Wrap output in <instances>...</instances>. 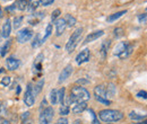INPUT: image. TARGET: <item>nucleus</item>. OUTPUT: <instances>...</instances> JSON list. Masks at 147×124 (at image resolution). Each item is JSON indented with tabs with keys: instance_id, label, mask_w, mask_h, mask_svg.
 Returning a JSON list of instances; mask_svg holds the SVG:
<instances>
[{
	"instance_id": "nucleus-19",
	"label": "nucleus",
	"mask_w": 147,
	"mask_h": 124,
	"mask_svg": "<svg viewBox=\"0 0 147 124\" xmlns=\"http://www.w3.org/2000/svg\"><path fill=\"white\" fill-rule=\"evenodd\" d=\"M129 117L132 121H144L146 119V114H142V113H137V112H130Z\"/></svg>"
},
{
	"instance_id": "nucleus-41",
	"label": "nucleus",
	"mask_w": 147,
	"mask_h": 124,
	"mask_svg": "<svg viewBox=\"0 0 147 124\" xmlns=\"http://www.w3.org/2000/svg\"><path fill=\"white\" fill-rule=\"evenodd\" d=\"M55 2V0H41V3L43 5V6H50L51 3H53Z\"/></svg>"
},
{
	"instance_id": "nucleus-24",
	"label": "nucleus",
	"mask_w": 147,
	"mask_h": 124,
	"mask_svg": "<svg viewBox=\"0 0 147 124\" xmlns=\"http://www.w3.org/2000/svg\"><path fill=\"white\" fill-rule=\"evenodd\" d=\"M27 3H28V0H17L15 6H16V9H18L20 11L25 10L27 8Z\"/></svg>"
},
{
	"instance_id": "nucleus-1",
	"label": "nucleus",
	"mask_w": 147,
	"mask_h": 124,
	"mask_svg": "<svg viewBox=\"0 0 147 124\" xmlns=\"http://www.w3.org/2000/svg\"><path fill=\"white\" fill-rule=\"evenodd\" d=\"M91 98V94L86 88L82 87V86H76L73 87L70 90V95L68 98V103L74 104V103H86L87 101H90Z\"/></svg>"
},
{
	"instance_id": "nucleus-29",
	"label": "nucleus",
	"mask_w": 147,
	"mask_h": 124,
	"mask_svg": "<svg viewBox=\"0 0 147 124\" xmlns=\"http://www.w3.org/2000/svg\"><path fill=\"white\" fill-rule=\"evenodd\" d=\"M50 102L52 105H55L58 103V90L52 89L51 92H50Z\"/></svg>"
},
{
	"instance_id": "nucleus-40",
	"label": "nucleus",
	"mask_w": 147,
	"mask_h": 124,
	"mask_svg": "<svg viewBox=\"0 0 147 124\" xmlns=\"http://www.w3.org/2000/svg\"><path fill=\"white\" fill-rule=\"evenodd\" d=\"M69 122H68V120L66 119V117H60L58 121H57V123L55 124H68Z\"/></svg>"
},
{
	"instance_id": "nucleus-20",
	"label": "nucleus",
	"mask_w": 147,
	"mask_h": 124,
	"mask_svg": "<svg viewBox=\"0 0 147 124\" xmlns=\"http://www.w3.org/2000/svg\"><path fill=\"white\" fill-rule=\"evenodd\" d=\"M10 46H11V40L6 41V42L2 44V46L0 48V55H1V56H5L6 54L8 53V51L10 50Z\"/></svg>"
},
{
	"instance_id": "nucleus-11",
	"label": "nucleus",
	"mask_w": 147,
	"mask_h": 124,
	"mask_svg": "<svg viewBox=\"0 0 147 124\" xmlns=\"http://www.w3.org/2000/svg\"><path fill=\"white\" fill-rule=\"evenodd\" d=\"M11 28H13V26H11V20L8 18V19H6V20H5V23H3V25H2L1 36H2V37H5V38L9 37L10 33H11Z\"/></svg>"
},
{
	"instance_id": "nucleus-30",
	"label": "nucleus",
	"mask_w": 147,
	"mask_h": 124,
	"mask_svg": "<svg viewBox=\"0 0 147 124\" xmlns=\"http://www.w3.org/2000/svg\"><path fill=\"white\" fill-rule=\"evenodd\" d=\"M65 91L66 89L63 88H60V90L58 91V102L61 104V105H65Z\"/></svg>"
},
{
	"instance_id": "nucleus-45",
	"label": "nucleus",
	"mask_w": 147,
	"mask_h": 124,
	"mask_svg": "<svg viewBox=\"0 0 147 124\" xmlns=\"http://www.w3.org/2000/svg\"><path fill=\"white\" fill-rule=\"evenodd\" d=\"M136 124H147V120H145V121H139V123H136Z\"/></svg>"
},
{
	"instance_id": "nucleus-6",
	"label": "nucleus",
	"mask_w": 147,
	"mask_h": 124,
	"mask_svg": "<svg viewBox=\"0 0 147 124\" xmlns=\"http://www.w3.org/2000/svg\"><path fill=\"white\" fill-rule=\"evenodd\" d=\"M24 103L25 105L28 107H32L35 103V95H34V90H33V85L32 84H28L26 90H25V94H24Z\"/></svg>"
},
{
	"instance_id": "nucleus-15",
	"label": "nucleus",
	"mask_w": 147,
	"mask_h": 124,
	"mask_svg": "<svg viewBox=\"0 0 147 124\" xmlns=\"http://www.w3.org/2000/svg\"><path fill=\"white\" fill-rule=\"evenodd\" d=\"M86 108H87V104H86V103H74L71 111H73L74 114H80V113H83Z\"/></svg>"
},
{
	"instance_id": "nucleus-17",
	"label": "nucleus",
	"mask_w": 147,
	"mask_h": 124,
	"mask_svg": "<svg viewBox=\"0 0 147 124\" xmlns=\"http://www.w3.org/2000/svg\"><path fill=\"white\" fill-rule=\"evenodd\" d=\"M43 54L40 53L38 55L36 56V59H35V61H34V63H33V69L35 72H41L42 70V61H43Z\"/></svg>"
},
{
	"instance_id": "nucleus-36",
	"label": "nucleus",
	"mask_w": 147,
	"mask_h": 124,
	"mask_svg": "<svg viewBox=\"0 0 147 124\" xmlns=\"http://www.w3.org/2000/svg\"><path fill=\"white\" fill-rule=\"evenodd\" d=\"M114 36H115L117 38L123 36V28H121V27H117V28L114 29Z\"/></svg>"
},
{
	"instance_id": "nucleus-47",
	"label": "nucleus",
	"mask_w": 147,
	"mask_h": 124,
	"mask_svg": "<svg viewBox=\"0 0 147 124\" xmlns=\"http://www.w3.org/2000/svg\"><path fill=\"white\" fill-rule=\"evenodd\" d=\"M2 16V10H1V7H0V17Z\"/></svg>"
},
{
	"instance_id": "nucleus-18",
	"label": "nucleus",
	"mask_w": 147,
	"mask_h": 124,
	"mask_svg": "<svg viewBox=\"0 0 147 124\" xmlns=\"http://www.w3.org/2000/svg\"><path fill=\"white\" fill-rule=\"evenodd\" d=\"M111 45V41L110 40H107L102 43L101 45V50H100V53H101V56L102 59H105L107 58V54H108V51H109V48Z\"/></svg>"
},
{
	"instance_id": "nucleus-16",
	"label": "nucleus",
	"mask_w": 147,
	"mask_h": 124,
	"mask_svg": "<svg viewBox=\"0 0 147 124\" xmlns=\"http://www.w3.org/2000/svg\"><path fill=\"white\" fill-rule=\"evenodd\" d=\"M129 44H130L129 42H120V43L117 44V46L114 48V52H113V54L117 55V56H119L120 54L122 53V52L128 48Z\"/></svg>"
},
{
	"instance_id": "nucleus-28",
	"label": "nucleus",
	"mask_w": 147,
	"mask_h": 124,
	"mask_svg": "<svg viewBox=\"0 0 147 124\" xmlns=\"http://www.w3.org/2000/svg\"><path fill=\"white\" fill-rule=\"evenodd\" d=\"M51 33H52V24H49V25L47 26V28H45V34H44V36H43V38L41 40L42 44L49 38V36L51 35Z\"/></svg>"
},
{
	"instance_id": "nucleus-21",
	"label": "nucleus",
	"mask_w": 147,
	"mask_h": 124,
	"mask_svg": "<svg viewBox=\"0 0 147 124\" xmlns=\"http://www.w3.org/2000/svg\"><path fill=\"white\" fill-rule=\"evenodd\" d=\"M125 14H127V10H121V11H118V13H115V14H112V15H110L109 17L107 18V20H108V23H113V21H115L117 19H119L120 17H122Z\"/></svg>"
},
{
	"instance_id": "nucleus-39",
	"label": "nucleus",
	"mask_w": 147,
	"mask_h": 124,
	"mask_svg": "<svg viewBox=\"0 0 147 124\" xmlns=\"http://www.w3.org/2000/svg\"><path fill=\"white\" fill-rule=\"evenodd\" d=\"M90 113H91V115H92L93 124H100V123H98V121H97V119H96V115H95V113L93 112V109H90Z\"/></svg>"
},
{
	"instance_id": "nucleus-48",
	"label": "nucleus",
	"mask_w": 147,
	"mask_h": 124,
	"mask_svg": "<svg viewBox=\"0 0 147 124\" xmlns=\"http://www.w3.org/2000/svg\"><path fill=\"white\" fill-rule=\"evenodd\" d=\"M146 10H147V7H146Z\"/></svg>"
},
{
	"instance_id": "nucleus-8",
	"label": "nucleus",
	"mask_w": 147,
	"mask_h": 124,
	"mask_svg": "<svg viewBox=\"0 0 147 124\" xmlns=\"http://www.w3.org/2000/svg\"><path fill=\"white\" fill-rule=\"evenodd\" d=\"M90 56H91V52H90V50L88 49H84V50H82L79 53L77 54V56H76V63L77 64H83V63H85V62H87L88 60H90Z\"/></svg>"
},
{
	"instance_id": "nucleus-27",
	"label": "nucleus",
	"mask_w": 147,
	"mask_h": 124,
	"mask_svg": "<svg viewBox=\"0 0 147 124\" xmlns=\"http://www.w3.org/2000/svg\"><path fill=\"white\" fill-rule=\"evenodd\" d=\"M105 89H107L108 98H109V99L112 98V97L114 96V94H115V87H114V85H113V84H109L108 87H105Z\"/></svg>"
},
{
	"instance_id": "nucleus-7",
	"label": "nucleus",
	"mask_w": 147,
	"mask_h": 124,
	"mask_svg": "<svg viewBox=\"0 0 147 124\" xmlns=\"http://www.w3.org/2000/svg\"><path fill=\"white\" fill-rule=\"evenodd\" d=\"M33 37V31L31 28H23L22 31H19L17 34V41L19 43H26L28 42L31 38Z\"/></svg>"
},
{
	"instance_id": "nucleus-43",
	"label": "nucleus",
	"mask_w": 147,
	"mask_h": 124,
	"mask_svg": "<svg viewBox=\"0 0 147 124\" xmlns=\"http://www.w3.org/2000/svg\"><path fill=\"white\" fill-rule=\"evenodd\" d=\"M15 9H16V6H15V3H14V5H11V6H8V7H6V10H7V11H9V13L14 11Z\"/></svg>"
},
{
	"instance_id": "nucleus-49",
	"label": "nucleus",
	"mask_w": 147,
	"mask_h": 124,
	"mask_svg": "<svg viewBox=\"0 0 147 124\" xmlns=\"http://www.w3.org/2000/svg\"><path fill=\"white\" fill-rule=\"evenodd\" d=\"M3 1H6V0H3Z\"/></svg>"
},
{
	"instance_id": "nucleus-35",
	"label": "nucleus",
	"mask_w": 147,
	"mask_h": 124,
	"mask_svg": "<svg viewBox=\"0 0 147 124\" xmlns=\"http://www.w3.org/2000/svg\"><path fill=\"white\" fill-rule=\"evenodd\" d=\"M42 44V42H41V40H40V35L37 34L36 36H35V38L33 40V42H32V46L33 48H37V46H40Z\"/></svg>"
},
{
	"instance_id": "nucleus-23",
	"label": "nucleus",
	"mask_w": 147,
	"mask_h": 124,
	"mask_svg": "<svg viewBox=\"0 0 147 124\" xmlns=\"http://www.w3.org/2000/svg\"><path fill=\"white\" fill-rule=\"evenodd\" d=\"M41 3V0H28V3H27V9L33 13L37 9V7L40 6Z\"/></svg>"
},
{
	"instance_id": "nucleus-34",
	"label": "nucleus",
	"mask_w": 147,
	"mask_h": 124,
	"mask_svg": "<svg viewBox=\"0 0 147 124\" xmlns=\"http://www.w3.org/2000/svg\"><path fill=\"white\" fill-rule=\"evenodd\" d=\"M22 21H23V16L14 18V24L11 26H14V28H18L19 26H20V24H22Z\"/></svg>"
},
{
	"instance_id": "nucleus-9",
	"label": "nucleus",
	"mask_w": 147,
	"mask_h": 124,
	"mask_svg": "<svg viewBox=\"0 0 147 124\" xmlns=\"http://www.w3.org/2000/svg\"><path fill=\"white\" fill-rule=\"evenodd\" d=\"M73 66L71 64H68V66H66L65 67V69H62L61 71V73L59 74V79H58V82L59 84H62L63 81H66L70 76H71V73H73Z\"/></svg>"
},
{
	"instance_id": "nucleus-14",
	"label": "nucleus",
	"mask_w": 147,
	"mask_h": 124,
	"mask_svg": "<svg viewBox=\"0 0 147 124\" xmlns=\"http://www.w3.org/2000/svg\"><path fill=\"white\" fill-rule=\"evenodd\" d=\"M102 35H104V31H96V32H93V33H90L88 35L86 36L84 43L87 44V43H91V42H94L95 40H97L98 37H101Z\"/></svg>"
},
{
	"instance_id": "nucleus-12",
	"label": "nucleus",
	"mask_w": 147,
	"mask_h": 124,
	"mask_svg": "<svg viewBox=\"0 0 147 124\" xmlns=\"http://www.w3.org/2000/svg\"><path fill=\"white\" fill-rule=\"evenodd\" d=\"M6 67L7 69L10 71H14L16 69H18L19 67V60H17L16 58L14 56H9L7 60H6Z\"/></svg>"
},
{
	"instance_id": "nucleus-5",
	"label": "nucleus",
	"mask_w": 147,
	"mask_h": 124,
	"mask_svg": "<svg viewBox=\"0 0 147 124\" xmlns=\"http://www.w3.org/2000/svg\"><path fill=\"white\" fill-rule=\"evenodd\" d=\"M55 116V111L50 106L45 107L44 109L41 111L40 117H38V123L40 124H50L53 120Z\"/></svg>"
},
{
	"instance_id": "nucleus-13",
	"label": "nucleus",
	"mask_w": 147,
	"mask_h": 124,
	"mask_svg": "<svg viewBox=\"0 0 147 124\" xmlns=\"http://www.w3.org/2000/svg\"><path fill=\"white\" fill-rule=\"evenodd\" d=\"M44 16H45V14H44L43 11L32 14V15L28 17V24H31V25H37V24L44 18Z\"/></svg>"
},
{
	"instance_id": "nucleus-46",
	"label": "nucleus",
	"mask_w": 147,
	"mask_h": 124,
	"mask_svg": "<svg viewBox=\"0 0 147 124\" xmlns=\"http://www.w3.org/2000/svg\"><path fill=\"white\" fill-rule=\"evenodd\" d=\"M1 124H10V123H9L8 121H3V122H2V123H1Z\"/></svg>"
},
{
	"instance_id": "nucleus-50",
	"label": "nucleus",
	"mask_w": 147,
	"mask_h": 124,
	"mask_svg": "<svg viewBox=\"0 0 147 124\" xmlns=\"http://www.w3.org/2000/svg\"><path fill=\"white\" fill-rule=\"evenodd\" d=\"M27 124H28V123H27Z\"/></svg>"
},
{
	"instance_id": "nucleus-2",
	"label": "nucleus",
	"mask_w": 147,
	"mask_h": 124,
	"mask_svg": "<svg viewBox=\"0 0 147 124\" xmlns=\"http://www.w3.org/2000/svg\"><path fill=\"white\" fill-rule=\"evenodd\" d=\"M98 117L102 122L105 123H112L118 122L123 119V113L117 109H103L98 113Z\"/></svg>"
},
{
	"instance_id": "nucleus-22",
	"label": "nucleus",
	"mask_w": 147,
	"mask_h": 124,
	"mask_svg": "<svg viewBox=\"0 0 147 124\" xmlns=\"http://www.w3.org/2000/svg\"><path fill=\"white\" fill-rule=\"evenodd\" d=\"M132 51H134V45H132V44H129L128 48H127L122 53L120 54L118 58H119V59H121V60H125V59H127V58H129V56L131 55Z\"/></svg>"
},
{
	"instance_id": "nucleus-25",
	"label": "nucleus",
	"mask_w": 147,
	"mask_h": 124,
	"mask_svg": "<svg viewBox=\"0 0 147 124\" xmlns=\"http://www.w3.org/2000/svg\"><path fill=\"white\" fill-rule=\"evenodd\" d=\"M65 21H66V24H67V26L68 27H74L75 25H76V23H77V20H76V18L71 16V15H66V18H65Z\"/></svg>"
},
{
	"instance_id": "nucleus-38",
	"label": "nucleus",
	"mask_w": 147,
	"mask_h": 124,
	"mask_svg": "<svg viewBox=\"0 0 147 124\" xmlns=\"http://www.w3.org/2000/svg\"><path fill=\"white\" fill-rule=\"evenodd\" d=\"M136 96H137L138 98H142V99H147V91H145V90H140V91L137 92Z\"/></svg>"
},
{
	"instance_id": "nucleus-26",
	"label": "nucleus",
	"mask_w": 147,
	"mask_h": 124,
	"mask_svg": "<svg viewBox=\"0 0 147 124\" xmlns=\"http://www.w3.org/2000/svg\"><path fill=\"white\" fill-rule=\"evenodd\" d=\"M43 85H44V80H43V79L38 80L36 84H35V86L33 87L34 95H35V96H36V95H38V94L41 92V90H42V88H43Z\"/></svg>"
},
{
	"instance_id": "nucleus-37",
	"label": "nucleus",
	"mask_w": 147,
	"mask_h": 124,
	"mask_svg": "<svg viewBox=\"0 0 147 124\" xmlns=\"http://www.w3.org/2000/svg\"><path fill=\"white\" fill-rule=\"evenodd\" d=\"M60 14H61L60 9H55V11L52 13V15H51V20H52V21H55L57 19H59V16H60Z\"/></svg>"
},
{
	"instance_id": "nucleus-42",
	"label": "nucleus",
	"mask_w": 147,
	"mask_h": 124,
	"mask_svg": "<svg viewBox=\"0 0 147 124\" xmlns=\"http://www.w3.org/2000/svg\"><path fill=\"white\" fill-rule=\"evenodd\" d=\"M28 116H30V113H28V112L24 113V115H22V122H23V123H25V122H26V120L28 119Z\"/></svg>"
},
{
	"instance_id": "nucleus-44",
	"label": "nucleus",
	"mask_w": 147,
	"mask_h": 124,
	"mask_svg": "<svg viewBox=\"0 0 147 124\" xmlns=\"http://www.w3.org/2000/svg\"><path fill=\"white\" fill-rule=\"evenodd\" d=\"M77 84H88V81L85 79H79V80H77Z\"/></svg>"
},
{
	"instance_id": "nucleus-31",
	"label": "nucleus",
	"mask_w": 147,
	"mask_h": 124,
	"mask_svg": "<svg viewBox=\"0 0 147 124\" xmlns=\"http://www.w3.org/2000/svg\"><path fill=\"white\" fill-rule=\"evenodd\" d=\"M0 84H1L2 86H5V87L9 86V85H10V77H8V76H3V77L1 78V80H0Z\"/></svg>"
},
{
	"instance_id": "nucleus-32",
	"label": "nucleus",
	"mask_w": 147,
	"mask_h": 124,
	"mask_svg": "<svg viewBox=\"0 0 147 124\" xmlns=\"http://www.w3.org/2000/svg\"><path fill=\"white\" fill-rule=\"evenodd\" d=\"M138 21L143 25H146L147 24V13H144V14H139L138 15Z\"/></svg>"
},
{
	"instance_id": "nucleus-4",
	"label": "nucleus",
	"mask_w": 147,
	"mask_h": 124,
	"mask_svg": "<svg viewBox=\"0 0 147 124\" xmlns=\"http://www.w3.org/2000/svg\"><path fill=\"white\" fill-rule=\"evenodd\" d=\"M94 95H95V98L97 102H100L104 105H110L111 104V101L108 98V95H107V89L103 85H98L95 87Z\"/></svg>"
},
{
	"instance_id": "nucleus-33",
	"label": "nucleus",
	"mask_w": 147,
	"mask_h": 124,
	"mask_svg": "<svg viewBox=\"0 0 147 124\" xmlns=\"http://www.w3.org/2000/svg\"><path fill=\"white\" fill-rule=\"evenodd\" d=\"M69 106L68 105H61L60 107V114L62 115V116H66V115H68L69 114Z\"/></svg>"
},
{
	"instance_id": "nucleus-3",
	"label": "nucleus",
	"mask_w": 147,
	"mask_h": 124,
	"mask_svg": "<svg viewBox=\"0 0 147 124\" xmlns=\"http://www.w3.org/2000/svg\"><path fill=\"white\" fill-rule=\"evenodd\" d=\"M83 32H84V29H83L82 27H79V28H77L73 34H71V36L69 37V40H68V42H67V44H66V51H67L68 53H71L73 51H75L76 46L78 45V43H79V41H80V38H82Z\"/></svg>"
},
{
	"instance_id": "nucleus-10",
	"label": "nucleus",
	"mask_w": 147,
	"mask_h": 124,
	"mask_svg": "<svg viewBox=\"0 0 147 124\" xmlns=\"http://www.w3.org/2000/svg\"><path fill=\"white\" fill-rule=\"evenodd\" d=\"M55 35L60 36L67 28V24L65 21V18H59L55 21Z\"/></svg>"
}]
</instances>
